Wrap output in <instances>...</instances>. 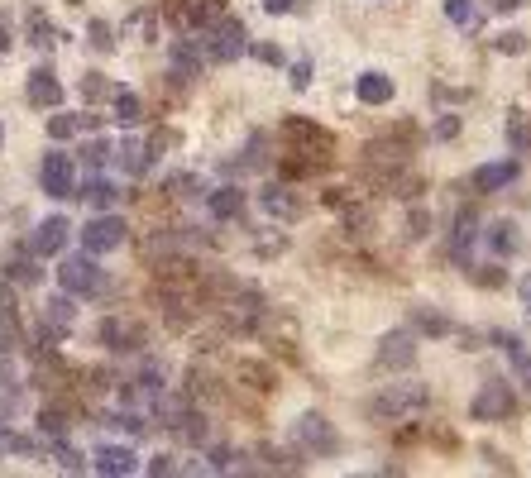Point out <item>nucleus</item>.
Here are the masks:
<instances>
[{"label":"nucleus","mask_w":531,"mask_h":478,"mask_svg":"<svg viewBox=\"0 0 531 478\" xmlns=\"http://www.w3.org/2000/svg\"><path fill=\"white\" fill-rule=\"evenodd\" d=\"M58 283H63L67 297H96L101 287H106V273L96 268V254H67L63 263H58Z\"/></svg>","instance_id":"obj_1"},{"label":"nucleus","mask_w":531,"mask_h":478,"mask_svg":"<svg viewBox=\"0 0 531 478\" xmlns=\"http://www.w3.org/2000/svg\"><path fill=\"white\" fill-rule=\"evenodd\" d=\"M426 402H431V392L421 388V383H393L374 402V416L378 421H407V416L426 412Z\"/></svg>","instance_id":"obj_2"},{"label":"nucleus","mask_w":531,"mask_h":478,"mask_svg":"<svg viewBox=\"0 0 531 478\" xmlns=\"http://www.w3.org/2000/svg\"><path fill=\"white\" fill-rule=\"evenodd\" d=\"M201 53L211 58V63H235L244 53V24L240 20H216L211 29H201Z\"/></svg>","instance_id":"obj_3"},{"label":"nucleus","mask_w":531,"mask_h":478,"mask_svg":"<svg viewBox=\"0 0 531 478\" xmlns=\"http://www.w3.org/2000/svg\"><path fill=\"white\" fill-rule=\"evenodd\" d=\"M512 407H517V397H512L508 383L503 378H488L484 388H479V397L469 402V416L474 421H508Z\"/></svg>","instance_id":"obj_4"},{"label":"nucleus","mask_w":531,"mask_h":478,"mask_svg":"<svg viewBox=\"0 0 531 478\" xmlns=\"http://www.w3.org/2000/svg\"><path fill=\"white\" fill-rule=\"evenodd\" d=\"M120 244H125V220L120 216L87 220V230H82V249H87V254H111Z\"/></svg>","instance_id":"obj_5"},{"label":"nucleus","mask_w":531,"mask_h":478,"mask_svg":"<svg viewBox=\"0 0 531 478\" xmlns=\"http://www.w3.org/2000/svg\"><path fill=\"white\" fill-rule=\"evenodd\" d=\"M39 182H44L48 196H72L77 192V173H72V158L67 153H44V163H39Z\"/></svg>","instance_id":"obj_6"},{"label":"nucleus","mask_w":531,"mask_h":478,"mask_svg":"<svg viewBox=\"0 0 531 478\" xmlns=\"http://www.w3.org/2000/svg\"><path fill=\"white\" fill-rule=\"evenodd\" d=\"M91 469L106 474V478H125L139 469V455H134L130 445H101V450L91 455Z\"/></svg>","instance_id":"obj_7"},{"label":"nucleus","mask_w":531,"mask_h":478,"mask_svg":"<svg viewBox=\"0 0 531 478\" xmlns=\"http://www.w3.org/2000/svg\"><path fill=\"white\" fill-rule=\"evenodd\" d=\"M67 235H72V225H67L63 216H48L39 230H34V239H29V249H34V259H48V254H63Z\"/></svg>","instance_id":"obj_8"},{"label":"nucleus","mask_w":531,"mask_h":478,"mask_svg":"<svg viewBox=\"0 0 531 478\" xmlns=\"http://www.w3.org/2000/svg\"><path fill=\"white\" fill-rule=\"evenodd\" d=\"M378 364H388V369H412V364H417V340H412L407 330H393V335H383Z\"/></svg>","instance_id":"obj_9"},{"label":"nucleus","mask_w":531,"mask_h":478,"mask_svg":"<svg viewBox=\"0 0 531 478\" xmlns=\"http://www.w3.org/2000/svg\"><path fill=\"white\" fill-rule=\"evenodd\" d=\"M29 106H39V110L63 106V82L53 77V67H39V72H29Z\"/></svg>","instance_id":"obj_10"},{"label":"nucleus","mask_w":531,"mask_h":478,"mask_svg":"<svg viewBox=\"0 0 531 478\" xmlns=\"http://www.w3.org/2000/svg\"><path fill=\"white\" fill-rule=\"evenodd\" d=\"M517 163L512 158H503V163H484V168H474V192H484V196H493V192H503L508 182H517Z\"/></svg>","instance_id":"obj_11"},{"label":"nucleus","mask_w":531,"mask_h":478,"mask_svg":"<svg viewBox=\"0 0 531 478\" xmlns=\"http://www.w3.org/2000/svg\"><path fill=\"white\" fill-rule=\"evenodd\" d=\"M15 349H20V311L10 292H0V354H15Z\"/></svg>","instance_id":"obj_12"},{"label":"nucleus","mask_w":531,"mask_h":478,"mask_svg":"<svg viewBox=\"0 0 531 478\" xmlns=\"http://www.w3.org/2000/svg\"><path fill=\"white\" fill-rule=\"evenodd\" d=\"M297 440L311 445V450H335V431L326 416H302V421H297Z\"/></svg>","instance_id":"obj_13"},{"label":"nucleus","mask_w":531,"mask_h":478,"mask_svg":"<svg viewBox=\"0 0 531 478\" xmlns=\"http://www.w3.org/2000/svg\"><path fill=\"white\" fill-rule=\"evenodd\" d=\"M354 96H359L364 106H388V101H393V77H383V72H364V77H359V87H354Z\"/></svg>","instance_id":"obj_14"},{"label":"nucleus","mask_w":531,"mask_h":478,"mask_svg":"<svg viewBox=\"0 0 531 478\" xmlns=\"http://www.w3.org/2000/svg\"><path fill=\"white\" fill-rule=\"evenodd\" d=\"M139 326L134 321H120V316H111L106 326H101V345H111V349H139Z\"/></svg>","instance_id":"obj_15"},{"label":"nucleus","mask_w":531,"mask_h":478,"mask_svg":"<svg viewBox=\"0 0 531 478\" xmlns=\"http://www.w3.org/2000/svg\"><path fill=\"white\" fill-rule=\"evenodd\" d=\"M206 211L216 220H235L244 211V192L240 187H216V192L206 196Z\"/></svg>","instance_id":"obj_16"},{"label":"nucleus","mask_w":531,"mask_h":478,"mask_svg":"<svg viewBox=\"0 0 531 478\" xmlns=\"http://www.w3.org/2000/svg\"><path fill=\"white\" fill-rule=\"evenodd\" d=\"M72 196H82V201L96 206V211H111L115 201H120V187L106 182V177H87V187H82V192H72Z\"/></svg>","instance_id":"obj_17"},{"label":"nucleus","mask_w":531,"mask_h":478,"mask_svg":"<svg viewBox=\"0 0 531 478\" xmlns=\"http://www.w3.org/2000/svg\"><path fill=\"white\" fill-rule=\"evenodd\" d=\"M115 163H120V173L139 177L149 168V144H144V139H125V144L115 149Z\"/></svg>","instance_id":"obj_18"},{"label":"nucleus","mask_w":531,"mask_h":478,"mask_svg":"<svg viewBox=\"0 0 531 478\" xmlns=\"http://www.w3.org/2000/svg\"><path fill=\"white\" fill-rule=\"evenodd\" d=\"M508 144L517 153H531V115L527 110H508Z\"/></svg>","instance_id":"obj_19"},{"label":"nucleus","mask_w":531,"mask_h":478,"mask_svg":"<svg viewBox=\"0 0 531 478\" xmlns=\"http://www.w3.org/2000/svg\"><path fill=\"white\" fill-rule=\"evenodd\" d=\"M488 244H493V254H517V249H522V235H517L512 220H498L493 235H488Z\"/></svg>","instance_id":"obj_20"},{"label":"nucleus","mask_w":531,"mask_h":478,"mask_svg":"<svg viewBox=\"0 0 531 478\" xmlns=\"http://www.w3.org/2000/svg\"><path fill=\"white\" fill-rule=\"evenodd\" d=\"M264 211H268V216L297 220V211H302V206H297V201H292V196L283 192V187H268V192H264Z\"/></svg>","instance_id":"obj_21"},{"label":"nucleus","mask_w":531,"mask_h":478,"mask_svg":"<svg viewBox=\"0 0 531 478\" xmlns=\"http://www.w3.org/2000/svg\"><path fill=\"white\" fill-rule=\"evenodd\" d=\"M115 120H120V125H139V120H144V106H139L134 91H115Z\"/></svg>","instance_id":"obj_22"},{"label":"nucleus","mask_w":531,"mask_h":478,"mask_svg":"<svg viewBox=\"0 0 531 478\" xmlns=\"http://www.w3.org/2000/svg\"><path fill=\"white\" fill-rule=\"evenodd\" d=\"M445 15H450V24H460V29H474L479 24V5L474 0H445Z\"/></svg>","instance_id":"obj_23"},{"label":"nucleus","mask_w":531,"mask_h":478,"mask_svg":"<svg viewBox=\"0 0 531 478\" xmlns=\"http://www.w3.org/2000/svg\"><path fill=\"white\" fill-rule=\"evenodd\" d=\"M44 326H53V330H67V326H72V302H67V297H48Z\"/></svg>","instance_id":"obj_24"},{"label":"nucleus","mask_w":531,"mask_h":478,"mask_svg":"<svg viewBox=\"0 0 531 478\" xmlns=\"http://www.w3.org/2000/svg\"><path fill=\"white\" fill-rule=\"evenodd\" d=\"M39 435H48V440H63L67 435V416L63 412H39Z\"/></svg>","instance_id":"obj_25"},{"label":"nucleus","mask_w":531,"mask_h":478,"mask_svg":"<svg viewBox=\"0 0 531 478\" xmlns=\"http://www.w3.org/2000/svg\"><path fill=\"white\" fill-rule=\"evenodd\" d=\"M77 130H82V115H53L48 120V139H72Z\"/></svg>","instance_id":"obj_26"},{"label":"nucleus","mask_w":531,"mask_h":478,"mask_svg":"<svg viewBox=\"0 0 531 478\" xmlns=\"http://www.w3.org/2000/svg\"><path fill=\"white\" fill-rule=\"evenodd\" d=\"M469 244H474V220L460 216V220H455V259H465Z\"/></svg>","instance_id":"obj_27"},{"label":"nucleus","mask_w":531,"mask_h":478,"mask_svg":"<svg viewBox=\"0 0 531 478\" xmlns=\"http://www.w3.org/2000/svg\"><path fill=\"white\" fill-rule=\"evenodd\" d=\"M106 77H101V72H87V77H82V96H87V101H101V96H106Z\"/></svg>","instance_id":"obj_28"},{"label":"nucleus","mask_w":531,"mask_h":478,"mask_svg":"<svg viewBox=\"0 0 531 478\" xmlns=\"http://www.w3.org/2000/svg\"><path fill=\"white\" fill-rule=\"evenodd\" d=\"M53 455H58V464H63V469H82V464H87L77 450H67L63 440H53Z\"/></svg>","instance_id":"obj_29"},{"label":"nucleus","mask_w":531,"mask_h":478,"mask_svg":"<svg viewBox=\"0 0 531 478\" xmlns=\"http://www.w3.org/2000/svg\"><path fill=\"white\" fill-rule=\"evenodd\" d=\"M82 153H87V168H101V163H106V153H111V144H106V139H91Z\"/></svg>","instance_id":"obj_30"},{"label":"nucleus","mask_w":531,"mask_h":478,"mask_svg":"<svg viewBox=\"0 0 531 478\" xmlns=\"http://www.w3.org/2000/svg\"><path fill=\"white\" fill-rule=\"evenodd\" d=\"M417 321H421V330H431V335H445V330H450V321H445V316H431V311H421Z\"/></svg>","instance_id":"obj_31"},{"label":"nucleus","mask_w":531,"mask_h":478,"mask_svg":"<svg viewBox=\"0 0 531 478\" xmlns=\"http://www.w3.org/2000/svg\"><path fill=\"white\" fill-rule=\"evenodd\" d=\"M307 82H311V63L302 58V63L292 67V87H297V91H307Z\"/></svg>","instance_id":"obj_32"},{"label":"nucleus","mask_w":531,"mask_h":478,"mask_svg":"<svg viewBox=\"0 0 531 478\" xmlns=\"http://www.w3.org/2000/svg\"><path fill=\"white\" fill-rule=\"evenodd\" d=\"M91 44H96V48H115L111 29H106V24H91Z\"/></svg>","instance_id":"obj_33"},{"label":"nucleus","mask_w":531,"mask_h":478,"mask_svg":"<svg viewBox=\"0 0 531 478\" xmlns=\"http://www.w3.org/2000/svg\"><path fill=\"white\" fill-rule=\"evenodd\" d=\"M34 44H53V29L44 24V15H34Z\"/></svg>","instance_id":"obj_34"},{"label":"nucleus","mask_w":531,"mask_h":478,"mask_svg":"<svg viewBox=\"0 0 531 478\" xmlns=\"http://www.w3.org/2000/svg\"><path fill=\"white\" fill-rule=\"evenodd\" d=\"M517 378H522V383H527V388H531V354H527V349L517 354Z\"/></svg>","instance_id":"obj_35"},{"label":"nucleus","mask_w":531,"mask_h":478,"mask_svg":"<svg viewBox=\"0 0 531 478\" xmlns=\"http://www.w3.org/2000/svg\"><path fill=\"white\" fill-rule=\"evenodd\" d=\"M498 48H503V53H522V34H503Z\"/></svg>","instance_id":"obj_36"},{"label":"nucleus","mask_w":531,"mask_h":478,"mask_svg":"<svg viewBox=\"0 0 531 478\" xmlns=\"http://www.w3.org/2000/svg\"><path fill=\"white\" fill-rule=\"evenodd\" d=\"M264 10H268V15H288L292 0H264Z\"/></svg>","instance_id":"obj_37"},{"label":"nucleus","mask_w":531,"mask_h":478,"mask_svg":"<svg viewBox=\"0 0 531 478\" xmlns=\"http://www.w3.org/2000/svg\"><path fill=\"white\" fill-rule=\"evenodd\" d=\"M149 474H173V459H168V455H158L154 464H149Z\"/></svg>","instance_id":"obj_38"},{"label":"nucleus","mask_w":531,"mask_h":478,"mask_svg":"<svg viewBox=\"0 0 531 478\" xmlns=\"http://www.w3.org/2000/svg\"><path fill=\"white\" fill-rule=\"evenodd\" d=\"M522 5H527V0H493V10H503V15H508V10H522Z\"/></svg>","instance_id":"obj_39"},{"label":"nucleus","mask_w":531,"mask_h":478,"mask_svg":"<svg viewBox=\"0 0 531 478\" xmlns=\"http://www.w3.org/2000/svg\"><path fill=\"white\" fill-rule=\"evenodd\" d=\"M517 292H522V302H527V316H531V273L522 278V287H517Z\"/></svg>","instance_id":"obj_40"},{"label":"nucleus","mask_w":531,"mask_h":478,"mask_svg":"<svg viewBox=\"0 0 531 478\" xmlns=\"http://www.w3.org/2000/svg\"><path fill=\"white\" fill-rule=\"evenodd\" d=\"M5 412H15V397H0V426H5Z\"/></svg>","instance_id":"obj_41"},{"label":"nucleus","mask_w":531,"mask_h":478,"mask_svg":"<svg viewBox=\"0 0 531 478\" xmlns=\"http://www.w3.org/2000/svg\"><path fill=\"white\" fill-rule=\"evenodd\" d=\"M5 48H10V34H5V29H0V53H5Z\"/></svg>","instance_id":"obj_42"},{"label":"nucleus","mask_w":531,"mask_h":478,"mask_svg":"<svg viewBox=\"0 0 531 478\" xmlns=\"http://www.w3.org/2000/svg\"><path fill=\"white\" fill-rule=\"evenodd\" d=\"M0 139H5V130H0Z\"/></svg>","instance_id":"obj_43"}]
</instances>
